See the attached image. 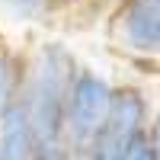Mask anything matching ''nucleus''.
<instances>
[{"mask_svg": "<svg viewBox=\"0 0 160 160\" xmlns=\"http://www.w3.org/2000/svg\"><path fill=\"white\" fill-rule=\"evenodd\" d=\"M74 74L77 61L61 42H45L38 55L26 64V83L19 99L29 112L38 154L64 148V99Z\"/></svg>", "mask_w": 160, "mask_h": 160, "instance_id": "obj_1", "label": "nucleus"}, {"mask_svg": "<svg viewBox=\"0 0 160 160\" xmlns=\"http://www.w3.org/2000/svg\"><path fill=\"white\" fill-rule=\"evenodd\" d=\"M109 96H112L109 80H102L87 68H77L68 87V99H64V148L74 151L77 157H83L96 138L106 109H109Z\"/></svg>", "mask_w": 160, "mask_h": 160, "instance_id": "obj_2", "label": "nucleus"}, {"mask_svg": "<svg viewBox=\"0 0 160 160\" xmlns=\"http://www.w3.org/2000/svg\"><path fill=\"white\" fill-rule=\"evenodd\" d=\"M35 131L22 99L0 109V160H35Z\"/></svg>", "mask_w": 160, "mask_h": 160, "instance_id": "obj_3", "label": "nucleus"}, {"mask_svg": "<svg viewBox=\"0 0 160 160\" xmlns=\"http://www.w3.org/2000/svg\"><path fill=\"white\" fill-rule=\"evenodd\" d=\"M122 35L135 51H160V0H128Z\"/></svg>", "mask_w": 160, "mask_h": 160, "instance_id": "obj_4", "label": "nucleus"}, {"mask_svg": "<svg viewBox=\"0 0 160 160\" xmlns=\"http://www.w3.org/2000/svg\"><path fill=\"white\" fill-rule=\"evenodd\" d=\"M26 83V61H19L13 51L0 48V109L10 106L13 99H19Z\"/></svg>", "mask_w": 160, "mask_h": 160, "instance_id": "obj_5", "label": "nucleus"}, {"mask_svg": "<svg viewBox=\"0 0 160 160\" xmlns=\"http://www.w3.org/2000/svg\"><path fill=\"white\" fill-rule=\"evenodd\" d=\"M122 160H160L157 151H154V144H151V138H148V128L138 131V135L128 141V151H125Z\"/></svg>", "mask_w": 160, "mask_h": 160, "instance_id": "obj_6", "label": "nucleus"}, {"mask_svg": "<svg viewBox=\"0 0 160 160\" xmlns=\"http://www.w3.org/2000/svg\"><path fill=\"white\" fill-rule=\"evenodd\" d=\"M3 3L16 13V16H38V13H42L45 7H48V0H3Z\"/></svg>", "mask_w": 160, "mask_h": 160, "instance_id": "obj_7", "label": "nucleus"}, {"mask_svg": "<svg viewBox=\"0 0 160 160\" xmlns=\"http://www.w3.org/2000/svg\"><path fill=\"white\" fill-rule=\"evenodd\" d=\"M148 138H151L154 151H157V157H160V112L154 115V122H148Z\"/></svg>", "mask_w": 160, "mask_h": 160, "instance_id": "obj_8", "label": "nucleus"}, {"mask_svg": "<svg viewBox=\"0 0 160 160\" xmlns=\"http://www.w3.org/2000/svg\"><path fill=\"white\" fill-rule=\"evenodd\" d=\"M80 160H83V157H80Z\"/></svg>", "mask_w": 160, "mask_h": 160, "instance_id": "obj_9", "label": "nucleus"}]
</instances>
